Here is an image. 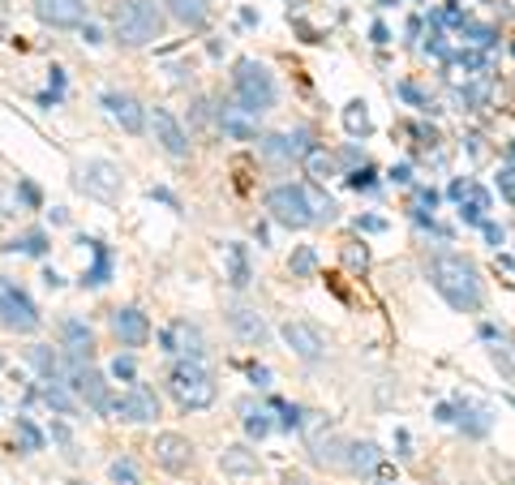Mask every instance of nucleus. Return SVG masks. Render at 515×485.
I'll return each instance as SVG.
<instances>
[{
  "instance_id": "nucleus-11",
  "label": "nucleus",
  "mask_w": 515,
  "mask_h": 485,
  "mask_svg": "<svg viewBox=\"0 0 515 485\" xmlns=\"http://www.w3.org/2000/svg\"><path fill=\"white\" fill-rule=\"evenodd\" d=\"M163 348L172 356H185V361H198L202 356V348H207V340H202V331L193 323H185V318H177V323L163 331Z\"/></svg>"
},
{
  "instance_id": "nucleus-26",
  "label": "nucleus",
  "mask_w": 515,
  "mask_h": 485,
  "mask_svg": "<svg viewBox=\"0 0 515 485\" xmlns=\"http://www.w3.org/2000/svg\"><path fill=\"white\" fill-rule=\"evenodd\" d=\"M306 194H309V189H306ZM309 215H314V224H318V219L331 224V219H335V202H331L326 194H309Z\"/></svg>"
},
{
  "instance_id": "nucleus-31",
  "label": "nucleus",
  "mask_w": 515,
  "mask_h": 485,
  "mask_svg": "<svg viewBox=\"0 0 515 485\" xmlns=\"http://www.w3.org/2000/svg\"><path fill=\"white\" fill-rule=\"evenodd\" d=\"M17 430H22V442H26L31 451H39V447H44V438H39V430H34L31 421H17Z\"/></svg>"
},
{
  "instance_id": "nucleus-14",
  "label": "nucleus",
  "mask_w": 515,
  "mask_h": 485,
  "mask_svg": "<svg viewBox=\"0 0 515 485\" xmlns=\"http://www.w3.org/2000/svg\"><path fill=\"white\" fill-rule=\"evenodd\" d=\"M155 460H160L168 472H185L189 469V460H193V447H189V438H180V434H160L155 438Z\"/></svg>"
},
{
  "instance_id": "nucleus-10",
  "label": "nucleus",
  "mask_w": 515,
  "mask_h": 485,
  "mask_svg": "<svg viewBox=\"0 0 515 485\" xmlns=\"http://www.w3.org/2000/svg\"><path fill=\"white\" fill-rule=\"evenodd\" d=\"M151 130H155V142L172 155V160H185L189 155V133L180 130V121L168 108H155V116H151Z\"/></svg>"
},
{
  "instance_id": "nucleus-13",
  "label": "nucleus",
  "mask_w": 515,
  "mask_h": 485,
  "mask_svg": "<svg viewBox=\"0 0 515 485\" xmlns=\"http://www.w3.org/2000/svg\"><path fill=\"white\" fill-rule=\"evenodd\" d=\"M284 344H288L301 361H318V356L326 353V340H322V331L314 323H284Z\"/></svg>"
},
{
  "instance_id": "nucleus-6",
  "label": "nucleus",
  "mask_w": 515,
  "mask_h": 485,
  "mask_svg": "<svg viewBox=\"0 0 515 485\" xmlns=\"http://www.w3.org/2000/svg\"><path fill=\"white\" fill-rule=\"evenodd\" d=\"M0 326H9V331H34L39 326V309L31 306V296L9 284V279H0Z\"/></svg>"
},
{
  "instance_id": "nucleus-17",
  "label": "nucleus",
  "mask_w": 515,
  "mask_h": 485,
  "mask_svg": "<svg viewBox=\"0 0 515 485\" xmlns=\"http://www.w3.org/2000/svg\"><path fill=\"white\" fill-rule=\"evenodd\" d=\"M103 108L112 112V121L125 133H142L146 130V112H142V103H138V99H129V95H103Z\"/></svg>"
},
{
  "instance_id": "nucleus-21",
  "label": "nucleus",
  "mask_w": 515,
  "mask_h": 485,
  "mask_svg": "<svg viewBox=\"0 0 515 485\" xmlns=\"http://www.w3.org/2000/svg\"><path fill=\"white\" fill-rule=\"evenodd\" d=\"M219 125H224L228 138H241V142L258 133V121L245 112V108H224V112H219Z\"/></svg>"
},
{
  "instance_id": "nucleus-43",
  "label": "nucleus",
  "mask_w": 515,
  "mask_h": 485,
  "mask_svg": "<svg viewBox=\"0 0 515 485\" xmlns=\"http://www.w3.org/2000/svg\"><path fill=\"white\" fill-rule=\"evenodd\" d=\"M348 262H353V267H365V249H348Z\"/></svg>"
},
{
  "instance_id": "nucleus-32",
  "label": "nucleus",
  "mask_w": 515,
  "mask_h": 485,
  "mask_svg": "<svg viewBox=\"0 0 515 485\" xmlns=\"http://www.w3.org/2000/svg\"><path fill=\"white\" fill-rule=\"evenodd\" d=\"M245 430H249V438H267V434H271V421H267L262 412H258V417L245 421Z\"/></svg>"
},
{
  "instance_id": "nucleus-23",
  "label": "nucleus",
  "mask_w": 515,
  "mask_h": 485,
  "mask_svg": "<svg viewBox=\"0 0 515 485\" xmlns=\"http://www.w3.org/2000/svg\"><path fill=\"white\" fill-rule=\"evenodd\" d=\"M228 279H232V288H249V254H245V245H228Z\"/></svg>"
},
{
  "instance_id": "nucleus-38",
  "label": "nucleus",
  "mask_w": 515,
  "mask_h": 485,
  "mask_svg": "<svg viewBox=\"0 0 515 485\" xmlns=\"http://www.w3.org/2000/svg\"><path fill=\"white\" fill-rule=\"evenodd\" d=\"M391 177L400 180V185H408V180H413V168H408V163H400V168H395V172H391Z\"/></svg>"
},
{
  "instance_id": "nucleus-30",
  "label": "nucleus",
  "mask_w": 515,
  "mask_h": 485,
  "mask_svg": "<svg viewBox=\"0 0 515 485\" xmlns=\"http://www.w3.org/2000/svg\"><path fill=\"white\" fill-rule=\"evenodd\" d=\"M112 481L116 485H142V477L133 472V464H129V460H116V464H112Z\"/></svg>"
},
{
  "instance_id": "nucleus-4",
  "label": "nucleus",
  "mask_w": 515,
  "mask_h": 485,
  "mask_svg": "<svg viewBox=\"0 0 515 485\" xmlns=\"http://www.w3.org/2000/svg\"><path fill=\"white\" fill-rule=\"evenodd\" d=\"M232 82H237L241 108L249 116L267 112V108L275 103V78L267 73V65H258V61H241V65H237V73H232Z\"/></svg>"
},
{
  "instance_id": "nucleus-16",
  "label": "nucleus",
  "mask_w": 515,
  "mask_h": 485,
  "mask_svg": "<svg viewBox=\"0 0 515 485\" xmlns=\"http://www.w3.org/2000/svg\"><path fill=\"white\" fill-rule=\"evenodd\" d=\"M262 155L267 160H306L309 155V133H271L262 138Z\"/></svg>"
},
{
  "instance_id": "nucleus-24",
  "label": "nucleus",
  "mask_w": 515,
  "mask_h": 485,
  "mask_svg": "<svg viewBox=\"0 0 515 485\" xmlns=\"http://www.w3.org/2000/svg\"><path fill=\"white\" fill-rule=\"evenodd\" d=\"M306 168H309V177L314 180H326V177H335V160L326 155V150H318V146H309V155H306Z\"/></svg>"
},
{
  "instance_id": "nucleus-35",
  "label": "nucleus",
  "mask_w": 515,
  "mask_h": 485,
  "mask_svg": "<svg viewBox=\"0 0 515 485\" xmlns=\"http://www.w3.org/2000/svg\"><path fill=\"white\" fill-rule=\"evenodd\" d=\"M348 185H353V189H370V185H374V168H361V172H353V177H348Z\"/></svg>"
},
{
  "instance_id": "nucleus-28",
  "label": "nucleus",
  "mask_w": 515,
  "mask_h": 485,
  "mask_svg": "<svg viewBox=\"0 0 515 485\" xmlns=\"http://www.w3.org/2000/svg\"><path fill=\"white\" fill-rule=\"evenodd\" d=\"M172 9H177L180 22H193V26H198V22L207 17V9H202V0H172Z\"/></svg>"
},
{
  "instance_id": "nucleus-29",
  "label": "nucleus",
  "mask_w": 515,
  "mask_h": 485,
  "mask_svg": "<svg viewBox=\"0 0 515 485\" xmlns=\"http://www.w3.org/2000/svg\"><path fill=\"white\" fill-rule=\"evenodd\" d=\"M44 400H48L52 408H61V412H73V400H69V391L56 387L52 378H48V387H44Z\"/></svg>"
},
{
  "instance_id": "nucleus-3",
  "label": "nucleus",
  "mask_w": 515,
  "mask_h": 485,
  "mask_svg": "<svg viewBox=\"0 0 515 485\" xmlns=\"http://www.w3.org/2000/svg\"><path fill=\"white\" fill-rule=\"evenodd\" d=\"M168 387L185 408H210L215 404V378L207 373L202 361H177L168 373Z\"/></svg>"
},
{
  "instance_id": "nucleus-8",
  "label": "nucleus",
  "mask_w": 515,
  "mask_h": 485,
  "mask_svg": "<svg viewBox=\"0 0 515 485\" xmlns=\"http://www.w3.org/2000/svg\"><path fill=\"white\" fill-rule=\"evenodd\" d=\"M69 387L78 391L86 404L95 408V412H112V395H108V383H103V373H95L91 365H82V361H69Z\"/></svg>"
},
{
  "instance_id": "nucleus-7",
  "label": "nucleus",
  "mask_w": 515,
  "mask_h": 485,
  "mask_svg": "<svg viewBox=\"0 0 515 485\" xmlns=\"http://www.w3.org/2000/svg\"><path fill=\"white\" fill-rule=\"evenodd\" d=\"M78 185L91 198H99V202H116V198H121V168L108 163V160H91L86 168H82Z\"/></svg>"
},
{
  "instance_id": "nucleus-36",
  "label": "nucleus",
  "mask_w": 515,
  "mask_h": 485,
  "mask_svg": "<svg viewBox=\"0 0 515 485\" xmlns=\"http://www.w3.org/2000/svg\"><path fill=\"white\" fill-rule=\"evenodd\" d=\"M17 245H22L26 254H44V237H39V232H34V237H26V241H14V249H17Z\"/></svg>"
},
{
  "instance_id": "nucleus-41",
  "label": "nucleus",
  "mask_w": 515,
  "mask_h": 485,
  "mask_svg": "<svg viewBox=\"0 0 515 485\" xmlns=\"http://www.w3.org/2000/svg\"><path fill=\"white\" fill-rule=\"evenodd\" d=\"M386 39H391V31H386L383 22H378V26H374V44H386Z\"/></svg>"
},
{
  "instance_id": "nucleus-20",
  "label": "nucleus",
  "mask_w": 515,
  "mask_h": 485,
  "mask_svg": "<svg viewBox=\"0 0 515 485\" xmlns=\"http://www.w3.org/2000/svg\"><path fill=\"white\" fill-rule=\"evenodd\" d=\"M228 318H232V326L241 331V340H249V344H262V340H267V323H262V314L237 306L232 314H228Z\"/></svg>"
},
{
  "instance_id": "nucleus-12",
  "label": "nucleus",
  "mask_w": 515,
  "mask_h": 485,
  "mask_svg": "<svg viewBox=\"0 0 515 485\" xmlns=\"http://www.w3.org/2000/svg\"><path fill=\"white\" fill-rule=\"evenodd\" d=\"M112 412L121 421H155V417H160V400H155V391H151V387L133 383L125 400H116V404H112Z\"/></svg>"
},
{
  "instance_id": "nucleus-2",
  "label": "nucleus",
  "mask_w": 515,
  "mask_h": 485,
  "mask_svg": "<svg viewBox=\"0 0 515 485\" xmlns=\"http://www.w3.org/2000/svg\"><path fill=\"white\" fill-rule=\"evenodd\" d=\"M112 31L125 48H142L151 39H160L163 14L155 0H116L112 5Z\"/></svg>"
},
{
  "instance_id": "nucleus-22",
  "label": "nucleus",
  "mask_w": 515,
  "mask_h": 485,
  "mask_svg": "<svg viewBox=\"0 0 515 485\" xmlns=\"http://www.w3.org/2000/svg\"><path fill=\"white\" fill-rule=\"evenodd\" d=\"M344 464L353 472H374V469H383V451H378L374 442H353L348 455H344Z\"/></svg>"
},
{
  "instance_id": "nucleus-1",
  "label": "nucleus",
  "mask_w": 515,
  "mask_h": 485,
  "mask_svg": "<svg viewBox=\"0 0 515 485\" xmlns=\"http://www.w3.org/2000/svg\"><path fill=\"white\" fill-rule=\"evenodd\" d=\"M430 284H434V288L447 296V306L460 309V314L481 309V279H477V267L464 262L460 254H438V258L430 262Z\"/></svg>"
},
{
  "instance_id": "nucleus-37",
  "label": "nucleus",
  "mask_w": 515,
  "mask_h": 485,
  "mask_svg": "<svg viewBox=\"0 0 515 485\" xmlns=\"http://www.w3.org/2000/svg\"><path fill=\"white\" fill-rule=\"evenodd\" d=\"M112 373H116V378H133V361H129V356H116Z\"/></svg>"
},
{
  "instance_id": "nucleus-40",
  "label": "nucleus",
  "mask_w": 515,
  "mask_h": 485,
  "mask_svg": "<svg viewBox=\"0 0 515 485\" xmlns=\"http://www.w3.org/2000/svg\"><path fill=\"white\" fill-rule=\"evenodd\" d=\"M249 378H254L258 387H267V383H271V373H267V370H258V365H254V370H249Z\"/></svg>"
},
{
  "instance_id": "nucleus-33",
  "label": "nucleus",
  "mask_w": 515,
  "mask_h": 485,
  "mask_svg": "<svg viewBox=\"0 0 515 485\" xmlns=\"http://www.w3.org/2000/svg\"><path fill=\"white\" fill-rule=\"evenodd\" d=\"M34 365H39V370H44V373H48V378H52V373H56V356H52L48 353V348H34Z\"/></svg>"
},
{
  "instance_id": "nucleus-5",
  "label": "nucleus",
  "mask_w": 515,
  "mask_h": 485,
  "mask_svg": "<svg viewBox=\"0 0 515 485\" xmlns=\"http://www.w3.org/2000/svg\"><path fill=\"white\" fill-rule=\"evenodd\" d=\"M267 210H271V219H279L284 228H309L314 224L306 185H275L271 194H267Z\"/></svg>"
},
{
  "instance_id": "nucleus-34",
  "label": "nucleus",
  "mask_w": 515,
  "mask_h": 485,
  "mask_svg": "<svg viewBox=\"0 0 515 485\" xmlns=\"http://www.w3.org/2000/svg\"><path fill=\"white\" fill-rule=\"evenodd\" d=\"M275 408L284 412V425H288V430H296V425H301V417H306V412H301L296 404H275Z\"/></svg>"
},
{
  "instance_id": "nucleus-19",
  "label": "nucleus",
  "mask_w": 515,
  "mask_h": 485,
  "mask_svg": "<svg viewBox=\"0 0 515 485\" xmlns=\"http://www.w3.org/2000/svg\"><path fill=\"white\" fill-rule=\"evenodd\" d=\"M219 469H224L228 477H254V472H258V455L249 451V447H228V451L219 455Z\"/></svg>"
},
{
  "instance_id": "nucleus-39",
  "label": "nucleus",
  "mask_w": 515,
  "mask_h": 485,
  "mask_svg": "<svg viewBox=\"0 0 515 485\" xmlns=\"http://www.w3.org/2000/svg\"><path fill=\"white\" fill-rule=\"evenodd\" d=\"M356 228H365V232H383V219H374V215H365V219H361Z\"/></svg>"
},
{
  "instance_id": "nucleus-25",
  "label": "nucleus",
  "mask_w": 515,
  "mask_h": 485,
  "mask_svg": "<svg viewBox=\"0 0 515 485\" xmlns=\"http://www.w3.org/2000/svg\"><path fill=\"white\" fill-rule=\"evenodd\" d=\"M344 130L353 133V138H365V133H370V112H365V103H348V112H344Z\"/></svg>"
},
{
  "instance_id": "nucleus-18",
  "label": "nucleus",
  "mask_w": 515,
  "mask_h": 485,
  "mask_svg": "<svg viewBox=\"0 0 515 485\" xmlns=\"http://www.w3.org/2000/svg\"><path fill=\"white\" fill-rule=\"evenodd\" d=\"M61 335H64V348H69V356H73V361H91V348H95L91 326H82L78 318H69V323L61 326Z\"/></svg>"
},
{
  "instance_id": "nucleus-9",
  "label": "nucleus",
  "mask_w": 515,
  "mask_h": 485,
  "mask_svg": "<svg viewBox=\"0 0 515 485\" xmlns=\"http://www.w3.org/2000/svg\"><path fill=\"white\" fill-rule=\"evenodd\" d=\"M34 17L52 31H69V26H82L86 0H34Z\"/></svg>"
},
{
  "instance_id": "nucleus-27",
  "label": "nucleus",
  "mask_w": 515,
  "mask_h": 485,
  "mask_svg": "<svg viewBox=\"0 0 515 485\" xmlns=\"http://www.w3.org/2000/svg\"><path fill=\"white\" fill-rule=\"evenodd\" d=\"M314 267H318V254H314L309 245H301V249L292 254V276H314Z\"/></svg>"
},
{
  "instance_id": "nucleus-15",
  "label": "nucleus",
  "mask_w": 515,
  "mask_h": 485,
  "mask_svg": "<svg viewBox=\"0 0 515 485\" xmlns=\"http://www.w3.org/2000/svg\"><path fill=\"white\" fill-rule=\"evenodd\" d=\"M112 331L121 335V344H129V348H142V344L151 340V323H146L142 309H116Z\"/></svg>"
},
{
  "instance_id": "nucleus-42",
  "label": "nucleus",
  "mask_w": 515,
  "mask_h": 485,
  "mask_svg": "<svg viewBox=\"0 0 515 485\" xmlns=\"http://www.w3.org/2000/svg\"><path fill=\"white\" fill-rule=\"evenodd\" d=\"M485 237H490V241H494V245H502V228H494V224H485Z\"/></svg>"
}]
</instances>
